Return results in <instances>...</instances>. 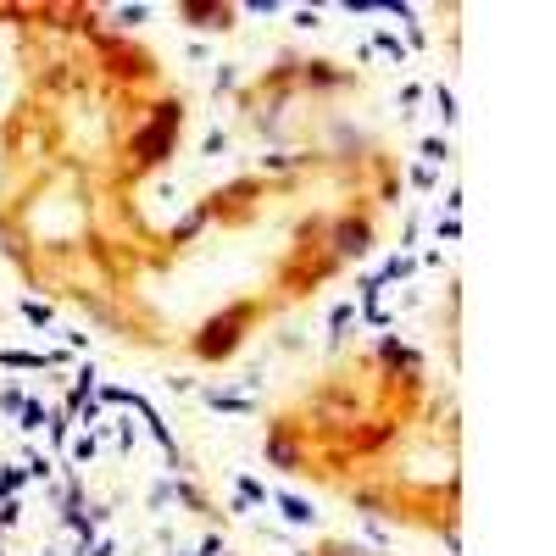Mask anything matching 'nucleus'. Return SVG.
I'll return each instance as SVG.
<instances>
[{"label":"nucleus","mask_w":556,"mask_h":556,"mask_svg":"<svg viewBox=\"0 0 556 556\" xmlns=\"http://www.w3.org/2000/svg\"><path fill=\"white\" fill-rule=\"evenodd\" d=\"M239 323H245V312H229V317L206 323V334H200V351H206V356H229V351H234V339H239V334H234Z\"/></svg>","instance_id":"f257e3e1"},{"label":"nucleus","mask_w":556,"mask_h":556,"mask_svg":"<svg viewBox=\"0 0 556 556\" xmlns=\"http://www.w3.org/2000/svg\"><path fill=\"white\" fill-rule=\"evenodd\" d=\"M173 129H178V111L167 106L162 117H156V129L139 139V162H156V151H162V145H173Z\"/></svg>","instance_id":"f03ea898"}]
</instances>
